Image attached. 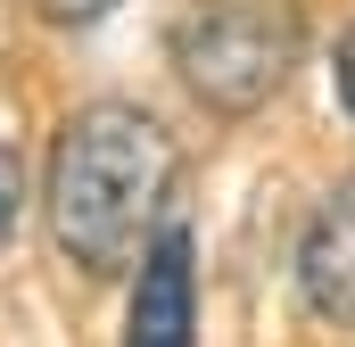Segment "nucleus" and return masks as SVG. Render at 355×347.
<instances>
[{
    "label": "nucleus",
    "mask_w": 355,
    "mask_h": 347,
    "mask_svg": "<svg viewBox=\"0 0 355 347\" xmlns=\"http://www.w3.org/2000/svg\"><path fill=\"white\" fill-rule=\"evenodd\" d=\"M166 182H174V133L149 108H124V99L75 108L58 149H50V232H58V248L99 281L141 264L149 240H157L149 223L166 207Z\"/></svg>",
    "instance_id": "nucleus-1"
},
{
    "label": "nucleus",
    "mask_w": 355,
    "mask_h": 347,
    "mask_svg": "<svg viewBox=\"0 0 355 347\" xmlns=\"http://www.w3.org/2000/svg\"><path fill=\"white\" fill-rule=\"evenodd\" d=\"M306 58V8L297 0H190L174 17V67L198 108L257 116Z\"/></svg>",
    "instance_id": "nucleus-2"
},
{
    "label": "nucleus",
    "mask_w": 355,
    "mask_h": 347,
    "mask_svg": "<svg viewBox=\"0 0 355 347\" xmlns=\"http://www.w3.org/2000/svg\"><path fill=\"white\" fill-rule=\"evenodd\" d=\"M198 281H190V232L166 223L141 257L132 281V314H124V347H198Z\"/></svg>",
    "instance_id": "nucleus-3"
},
{
    "label": "nucleus",
    "mask_w": 355,
    "mask_h": 347,
    "mask_svg": "<svg viewBox=\"0 0 355 347\" xmlns=\"http://www.w3.org/2000/svg\"><path fill=\"white\" fill-rule=\"evenodd\" d=\"M297 289L322 323L355 331V174L314 207V223L297 240Z\"/></svg>",
    "instance_id": "nucleus-4"
},
{
    "label": "nucleus",
    "mask_w": 355,
    "mask_h": 347,
    "mask_svg": "<svg viewBox=\"0 0 355 347\" xmlns=\"http://www.w3.org/2000/svg\"><path fill=\"white\" fill-rule=\"evenodd\" d=\"M17 207H25V174H17V149L0 141V248H8V232H17Z\"/></svg>",
    "instance_id": "nucleus-5"
},
{
    "label": "nucleus",
    "mask_w": 355,
    "mask_h": 347,
    "mask_svg": "<svg viewBox=\"0 0 355 347\" xmlns=\"http://www.w3.org/2000/svg\"><path fill=\"white\" fill-rule=\"evenodd\" d=\"M331 75H339V108L355 116V25L339 33V67H331Z\"/></svg>",
    "instance_id": "nucleus-6"
},
{
    "label": "nucleus",
    "mask_w": 355,
    "mask_h": 347,
    "mask_svg": "<svg viewBox=\"0 0 355 347\" xmlns=\"http://www.w3.org/2000/svg\"><path fill=\"white\" fill-rule=\"evenodd\" d=\"M42 8H50V17H67V25H91V17H107L116 0H42Z\"/></svg>",
    "instance_id": "nucleus-7"
}]
</instances>
